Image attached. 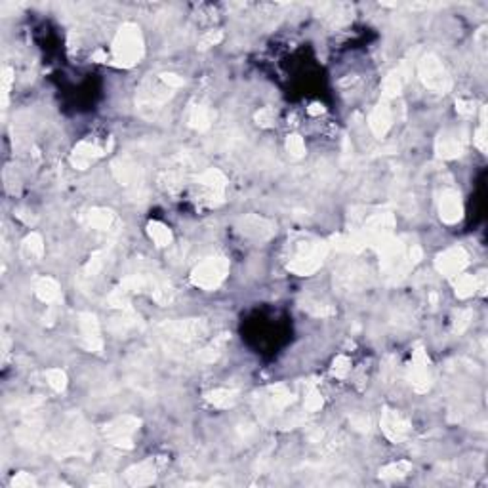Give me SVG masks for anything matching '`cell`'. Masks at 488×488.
Returning a JSON list of instances; mask_svg holds the SVG:
<instances>
[{
    "label": "cell",
    "instance_id": "6da1fadb",
    "mask_svg": "<svg viewBox=\"0 0 488 488\" xmlns=\"http://www.w3.org/2000/svg\"><path fill=\"white\" fill-rule=\"evenodd\" d=\"M380 254L381 277L387 284H399L421 259V246L408 236H387L374 246Z\"/></svg>",
    "mask_w": 488,
    "mask_h": 488
},
{
    "label": "cell",
    "instance_id": "7a4b0ae2",
    "mask_svg": "<svg viewBox=\"0 0 488 488\" xmlns=\"http://www.w3.org/2000/svg\"><path fill=\"white\" fill-rule=\"evenodd\" d=\"M328 248H330V244L326 241L302 238L292 246V254H290L286 269L290 273L299 274V277L313 274L324 263V259L328 256Z\"/></svg>",
    "mask_w": 488,
    "mask_h": 488
},
{
    "label": "cell",
    "instance_id": "3957f363",
    "mask_svg": "<svg viewBox=\"0 0 488 488\" xmlns=\"http://www.w3.org/2000/svg\"><path fill=\"white\" fill-rule=\"evenodd\" d=\"M143 58V37L134 23H124L113 40V61L119 67H134Z\"/></svg>",
    "mask_w": 488,
    "mask_h": 488
},
{
    "label": "cell",
    "instance_id": "277c9868",
    "mask_svg": "<svg viewBox=\"0 0 488 488\" xmlns=\"http://www.w3.org/2000/svg\"><path fill=\"white\" fill-rule=\"evenodd\" d=\"M172 96H174V90L168 84L162 82L159 75L155 78H147L136 94L137 111L147 119H155L164 109Z\"/></svg>",
    "mask_w": 488,
    "mask_h": 488
},
{
    "label": "cell",
    "instance_id": "5b68a950",
    "mask_svg": "<svg viewBox=\"0 0 488 488\" xmlns=\"http://www.w3.org/2000/svg\"><path fill=\"white\" fill-rule=\"evenodd\" d=\"M111 170H113L116 182L126 189L130 197L134 200H145V197H147L145 174L136 160L132 159L130 155H122V157L111 162Z\"/></svg>",
    "mask_w": 488,
    "mask_h": 488
},
{
    "label": "cell",
    "instance_id": "8992f818",
    "mask_svg": "<svg viewBox=\"0 0 488 488\" xmlns=\"http://www.w3.org/2000/svg\"><path fill=\"white\" fill-rule=\"evenodd\" d=\"M229 259L223 256H212L202 259L191 273V282L202 290L220 288L221 282L227 279Z\"/></svg>",
    "mask_w": 488,
    "mask_h": 488
},
{
    "label": "cell",
    "instance_id": "52a82bcc",
    "mask_svg": "<svg viewBox=\"0 0 488 488\" xmlns=\"http://www.w3.org/2000/svg\"><path fill=\"white\" fill-rule=\"evenodd\" d=\"M159 334L175 343H193L208 334V322L204 319H185V320H164L160 322Z\"/></svg>",
    "mask_w": 488,
    "mask_h": 488
},
{
    "label": "cell",
    "instance_id": "ba28073f",
    "mask_svg": "<svg viewBox=\"0 0 488 488\" xmlns=\"http://www.w3.org/2000/svg\"><path fill=\"white\" fill-rule=\"evenodd\" d=\"M418 75L427 90L435 92V94H448L452 90V78H450L448 71L433 53H427L418 61Z\"/></svg>",
    "mask_w": 488,
    "mask_h": 488
},
{
    "label": "cell",
    "instance_id": "9c48e42d",
    "mask_svg": "<svg viewBox=\"0 0 488 488\" xmlns=\"http://www.w3.org/2000/svg\"><path fill=\"white\" fill-rule=\"evenodd\" d=\"M227 177L218 168H208L197 177V200L206 206H220L225 200Z\"/></svg>",
    "mask_w": 488,
    "mask_h": 488
},
{
    "label": "cell",
    "instance_id": "30bf717a",
    "mask_svg": "<svg viewBox=\"0 0 488 488\" xmlns=\"http://www.w3.org/2000/svg\"><path fill=\"white\" fill-rule=\"evenodd\" d=\"M139 426H141L139 418L130 416V414H124V416H119V418H114L113 421L105 424V426H103V435H105V439L111 442L113 446L130 450L134 446V435L137 433Z\"/></svg>",
    "mask_w": 488,
    "mask_h": 488
},
{
    "label": "cell",
    "instance_id": "8fae6325",
    "mask_svg": "<svg viewBox=\"0 0 488 488\" xmlns=\"http://www.w3.org/2000/svg\"><path fill=\"white\" fill-rule=\"evenodd\" d=\"M334 284L342 292H360L370 284V271L357 261L343 263L334 273Z\"/></svg>",
    "mask_w": 488,
    "mask_h": 488
},
{
    "label": "cell",
    "instance_id": "7c38bea8",
    "mask_svg": "<svg viewBox=\"0 0 488 488\" xmlns=\"http://www.w3.org/2000/svg\"><path fill=\"white\" fill-rule=\"evenodd\" d=\"M408 381L416 393H427L431 389V368H429V357H427L424 345L418 343L412 351V363L408 368Z\"/></svg>",
    "mask_w": 488,
    "mask_h": 488
},
{
    "label": "cell",
    "instance_id": "4fadbf2b",
    "mask_svg": "<svg viewBox=\"0 0 488 488\" xmlns=\"http://www.w3.org/2000/svg\"><path fill=\"white\" fill-rule=\"evenodd\" d=\"M467 147V132L465 128H446L442 130L437 141H435V152L442 160H452L462 157Z\"/></svg>",
    "mask_w": 488,
    "mask_h": 488
},
{
    "label": "cell",
    "instance_id": "5bb4252c",
    "mask_svg": "<svg viewBox=\"0 0 488 488\" xmlns=\"http://www.w3.org/2000/svg\"><path fill=\"white\" fill-rule=\"evenodd\" d=\"M236 229L238 233L246 238H250L254 243H265L269 238H273L277 233V225L274 221L267 220L263 216L258 214H248L241 220L236 221Z\"/></svg>",
    "mask_w": 488,
    "mask_h": 488
},
{
    "label": "cell",
    "instance_id": "9a60e30c",
    "mask_svg": "<svg viewBox=\"0 0 488 488\" xmlns=\"http://www.w3.org/2000/svg\"><path fill=\"white\" fill-rule=\"evenodd\" d=\"M381 431L391 442H403L412 433L410 419L403 416L401 412L383 408L381 412Z\"/></svg>",
    "mask_w": 488,
    "mask_h": 488
},
{
    "label": "cell",
    "instance_id": "2e32d148",
    "mask_svg": "<svg viewBox=\"0 0 488 488\" xmlns=\"http://www.w3.org/2000/svg\"><path fill=\"white\" fill-rule=\"evenodd\" d=\"M78 328H80V343L90 353H101L103 351V338L99 320L94 313L84 311L78 315Z\"/></svg>",
    "mask_w": 488,
    "mask_h": 488
},
{
    "label": "cell",
    "instance_id": "e0dca14e",
    "mask_svg": "<svg viewBox=\"0 0 488 488\" xmlns=\"http://www.w3.org/2000/svg\"><path fill=\"white\" fill-rule=\"evenodd\" d=\"M467 265H469V254L465 252L464 246H452L448 250L439 254L435 259L437 271L441 274H446V277L462 274Z\"/></svg>",
    "mask_w": 488,
    "mask_h": 488
},
{
    "label": "cell",
    "instance_id": "ac0fdd59",
    "mask_svg": "<svg viewBox=\"0 0 488 488\" xmlns=\"http://www.w3.org/2000/svg\"><path fill=\"white\" fill-rule=\"evenodd\" d=\"M410 75V63H408V61H401V63L383 78V84H381V99H385V101L395 99L397 96L403 92V88L406 86V82H408Z\"/></svg>",
    "mask_w": 488,
    "mask_h": 488
},
{
    "label": "cell",
    "instance_id": "d6986e66",
    "mask_svg": "<svg viewBox=\"0 0 488 488\" xmlns=\"http://www.w3.org/2000/svg\"><path fill=\"white\" fill-rule=\"evenodd\" d=\"M439 214H441V220L448 225H454L462 220L464 206H462V198L456 189L448 187V189L442 191L441 197H439Z\"/></svg>",
    "mask_w": 488,
    "mask_h": 488
},
{
    "label": "cell",
    "instance_id": "ffe728a7",
    "mask_svg": "<svg viewBox=\"0 0 488 488\" xmlns=\"http://www.w3.org/2000/svg\"><path fill=\"white\" fill-rule=\"evenodd\" d=\"M393 119H395V111L393 107L389 105L385 99H381L378 107L374 109L370 119H368V124H370V130L374 132L376 137H385L387 132L393 126Z\"/></svg>",
    "mask_w": 488,
    "mask_h": 488
},
{
    "label": "cell",
    "instance_id": "44dd1931",
    "mask_svg": "<svg viewBox=\"0 0 488 488\" xmlns=\"http://www.w3.org/2000/svg\"><path fill=\"white\" fill-rule=\"evenodd\" d=\"M124 479L130 487H147L157 479V464L155 460H145L139 464L132 465L124 473Z\"/></svg>",
    "mask_w": 488,
    "mask_h": 488
},
{
    "label": "cell",
    "instance_id": "7402d4cb",
    "mask_svg": "<svg viewBox=\"0 0 488 488\" xmlns=\"http://www.w3.org/2000/svg\"><path fill=\"white\" fill-rule=\"evenodd\" d=\"M103 155V149L99 147L96 141L92 139H84L76 145L73 152H71V164L78 170H86L92 162H96Z\"/></svg>",
    "mask_w": 488,
    "mask_h": 488
},
{
    "label": "cell",
    "instance_id": "603a6c76",
    "mask_svg": "<svg viewBox=\"0 0 488 488\" xmlns=\"http://www.w3.org/2000/svg\"><path fill=\"white\" fill-rule=\"evenodd\" d=\"M121 311V317H119V319H113V322H111V332H113V334L128 336L132 334V332H139V330L143 328V320H141V317L137 315V311L132 305L124 307Z\"/></svg>",
    "mask_w": 488,
    "mask_h": 488
},
{
    "label": "cell",
    "instance_id": "cb8c5ba5",
    "mask_svg": "<svg viewBox=\"0 0 488 488\" xmlns=\"http://www.w3.org/2000/svg\"><path fill=\"white\" fill-rule=\"evenodd\" d=\"M82 221L92 229L98 231H113L119 225V218L114 216L113 210L109 208H90L88 212L82 216Z\"/></svg>",
    "mask_w": 488,
    "mask_h": 488
},
{
    "label": "cell",
    "instance_id": "d4e9b609",
    "mask_svg": "<svg viewBox=\"0 0 488 488\" xmlns=\"http://www.w3.org/2000/svg\"><path fill=\"white\" fill-rule=\"evenodd\" d=\"M265 401L269 410H284V408H288L290 404L294 403V393L290 391L288 385L277 383V385H271V387L267 389Z\"/></svg>",
    "mask_w": 488,
    "mask_h": 488
},
{
    "label": "cell",
    "instance_id": "484cf974",
    "mask_svg": "<svg viewBox=\"0 0 488 488\" xmlns=\"http://www.w3.org/2000/svg\"><path fill=\"white\" fill-rule=\"evenodd\" d=\"M35 294H37V297L42 304H55V302H60L61 297L60 282L52 279V277H40L35 282Z\"/></svg>",
    "mask_w": 488,
    "mask_h": 488
},
{
    "label": "cell",
    "instance_id": "4316f807",
    "mask_svg": "<svg viewBox=\"0 0 488 488\" xmlns=\"http://www.w3.org/2000/svg\"><path fill=\"white\" fill-rule=\"evenodd\" d=\"M206 401L212 404V406H216V408L225 410V408L235 406V403L238 401V391L229 387L214 389V391H210V393L206 395Z\"/></svg>",
    "mask_w": 488,
    "mask_h": 488
},
{
    "label": "cell",
    "instance_id": "83f0119b",
    "mask_svg": "<svg viewBox=\"0 0 488 488\" xmlns=\"http://www.w3.org/2000/svg\"><path fill=\"white\" fill-rule=\"evenodd\" d=\"M214 113L206 105H193L189 111V126L198 130V132H206L212 128Z\"/></svg>",
    "mask_w": 488,
    "mask_h": 488
},
{
    "label": "cell",
    "instance_id": "f1b7e54d",
    "mask_svg": "<svg viewBox=\"0 0 488 488\" xmlns=\"http://www.w3.org/2000/svg\"><path fill=\"white\" fill-rule=\"evenodd\" d=\"M21 254L23 258L29 259V261H37L44 256V241L38 233H31L25 236V241L21 244Z\"/></svg>",
    "mask_w": 488,
    "mask_h": 488
},
{
    "label": "cell",
    "instance_id": "f546056e",
    "mask_svg": "<svg viewBox=\"0 0 488 488\" xmlns=\"http://www.w3.org/2000/svg\"><path fill=\"white\" fill-rule=\"evenodd\" d=\"M454 290H456V296L462 297V299L471 297L479 290V277H475V274H458L456 282H454Z\"/></svg>",
    "mask_w": 488,
    "mask_h": 488
},
{
    "label": "cell",
    "instance_id": "4dcf8cb0",
    "mask_svg": "<svg viewBox=\"0 0 488 488\" xmlns=\"http://www.w3.org/2000/svg\"><path fill=\"white\" fill-rule=\"evenodd\" d=\"M147 233L151 236L152 243L157 244V246H160V248L172 244V231H170L164 223H160V221H149Z\"/></svg>",
    "mask_w": 488,
    "mask_h": 488
},
{
    "label": "cell",
    "instance_id": "1f68e13d",
    "mask_svg": "<svg viewBox=\"0 0 488 488\" xmlns=\"http://www.w3.org/2000/svg\"><path fill=\"white\" fill-rule=\"evenodd\" d=\"M107 256H109V252L103 248V250H98L92 254V258L86 261V265L82 267V277L84 279H94V277H98L99 273H101V269L105 267V259Z\"/></svg>",
    "mask_w": 488,
    "mask_h": 488
},
{
    "label": "cell",
    "instance_id": "d6a6232c",
    "mask_svg": "<svg viewBox=\"0 0 488 488\" xmlns=\"http://www.w3.org/2000/svg\"><path fill=\"white\" fill-rule=\"evenodd\" d=\"M412 471V464L406 462V460H401V462H393V464L385 465L380 469V477L383 480H395V479H403L406 477L408 473Z\"/></svg>",
    "mask_w": 488,
    "mask_h": 488
},
{
    "label": "cell",
    "instance_id": "836d02e7",
    "mask_svg": "<svg viewBox=\"0 0 488 488\" xmlns=\"http://www.w3.org/2000/svg\"><path fill=\"white\" fill-rule=\"evenodd\" d=\"M302 309L305 313H309L311 317H317V319H328V317L336 315L334 307H330L326 304H319V302H304Z\"/></svg>",
    "mask_w": 488,
    "mask_h": 488
},
{
    "label": "cell",
    "instance_id": "e575fe53",
    "mask_svg": "<svg viewBox=\"0 0 488 488\" xmlns=\"http://www.w3.org/2000/svg\"><path fill=\"white\" fill-rule=\"evenodd\" d=\"M46 380H48V385L53 389V391H65L67 387V374L63 372L61 368H50L46 370Z\"/></svg>",
    "mask_w": 488,
    "mask_h": 488
},
{
    "label": "cell",
    "instance_id": "d590c367",
    "mask_svg": "<svg viewBox=\"0 0 488 488\" xmlns=\"http://www.w3.org/2000/svg\"><path fill=\"white\" fill-rule=\"evenodd\" d=\"M322 395H320V391L315 385H311L309 387V391L305 393V410L307 412H319L320 408H322Z\"/></svg>",
    "mask_w": 488,
    "mask_h": 488
},
{
    "label": "cell",
    "instance_id": "8d00e7d4",
    "mask_svg": "<svg viewBox=\"0 0 488 488\" xmlns=\"http://www.w3.org/2000/svg\"><path fill=\"white\" fill-rule=\"evenodd\" d=\"M487 111L482 109V113H480V116H482V122H480V126L477 128V132H475V136H473V141H475V145H477V149H479L480 152H487L488 149V137H487Z\"/></svg>",
    "mask_w": 488,
    "mask_h": 488
},
{
    "label": "cell",
    "instance_id": "74e56055",
    "mask_svg": "<svg viewBox=\"0 0 488 488\" xmlns=\"http://www.w3.org/2000/svg\"><path fill=\"white\" fill-rule=\"evenodd\" d=\"M471 320H473L471 309H462V311H458L456 319H454V326H452L454 334H462V332H465L467 326L471 324Z\"/></svg>",
    "mask_w": 488,
    "mask_h": 488
},
{
    "label": "cell",
    "instance_id": "f35d334b",
    "mask_svg": "<svg viewBox=\"0 0 488 488\" xmlns=\"http://www.w3.org/2000/svg\"><path fill=\"white\" fill-rule=\"evenodd\" d=\"M351 372V360L345 355H340V357L334 358V363H332V376L334 378H340V380H343V378H347V374Z\"/></svg>",
    "mask_w": 488,
    "mask_h": 488
},
{
    "label": "cell",
    "instance_id": "ab89813d",
    "mask_svg": "<svg viewBox=\"0 0 488 488\" xmlns=\"http://www.w3.org/2000/svg\"><path fill=\"white\" fill-rule=\"evenodd\" d=\"M254 119H256V122H258L261 128H269L277 121V113H274L273 107H263V109H259L258 113L254 114Z\"/></svg>",
    "mask_w": 488,
    "mask_h": 488
},
{
    "label": "cell",
    "instance_id": "60d3db41",
    "mask_svg": "<svg viewBox=\"0 0 488 488\" xmlns=\"http://www.w3.org/2000/svg\"><path fill=\"white\" fill-rule=\"evenodd\" d=\"M286 151L294 157V159H302L305 155V143L299 136H288L286 139Z\"/></svg>",
    "mask_w": 488,
    "mask_h": 488
},
{
    "label": "cell",
    "instance_id": "b9f144b4",
    "mask_svg": "<svg viewBox=\"0 0 488 488\" xmlns=\"http://www.w3.org/2000/svg\"><path fill=\"white\" fill-rule=\"evenodd\" d=\"M14 82V69L4 67L2 69V107L6 109L8 105V96H10V88Z\"/></svg>",
    "mask_w": 488,
    "mask_h": 488
},
{
    "label": "cell",
    "instance_id": "7bdbcfd3",
    "mask_svg": "<svg viewBox=\"0 0 488 488\" xmlns=\"http://www.w3.org/2000/svg\"><path fill=\"white\" fill-rule=\"evenodd\" d=\"M221 40H223V33H221V31H208V33H204V35L200 37L198 48H200V50H206V48H210V46L220 44Z\"/></svg>",
    "mask_w": 488,
    "mask_h": 488
},
{
    "label": "cell",
    "instance_id": "ee69618b",
    "mask_svg": "<svg viewBox=\"0 0 488 488\" xmlns=\"http://www.w3.org/2000/svg\"><path fill=\"white\" fill-rule=\"evenodd\" d=\"M10 485L14 488H31L37 487V479L31 473H17V475H14V479H12Z\"/></svg>",
    "mask_w": 488,
    "mask_h": 488
},
{
    "label": "cell",
    "instance_id": "f6af8a7d",
    "mask_svg": "<svg viewBox=\"0 0 488 488\" xmlns=\"http://www.w3.org/2000/svg\"><path fill=\"white\" fill-rule=\"evenodd\" d=\"M160 78H162V82L168 84L172 90H177V88H182L183 84H185V80H183V76L175 75V73H160Z\"/></svg>",
    "mask_w": 488,
    "mask_h": 488
},
{
    "label": "cell",
    "instance_id": "bcb514c9",
    "mask_svg": "<svg viewBox=\"0 0 488 488\" xmlns=\"http://www.w3.org/2000/svg\"><path fill=\"white\" fill-rule=\"evenodd\" d=\"M456 111L458 114H462V116H471L473 113H475V107H473L471 101H465V99H458L456 101Z\"/></svg>",
    "mask_w": 488,
    "mask_h": 488
},
{
    "label": "cell",
    "instance_id": "7dc6e473",
    "mask_svg": "<svg viewBox=\"0 0 488 488\" xmlns=\"http://www.w3.org/2000/svg\"><path fill=\"white\" fill-rule=\"evenodd\" d=\"M351 424H353V427L358 429V431H368V427H370V419L366 418V416H355V418L351 419Z\"/></svg>",
    "mask_w": 488,
    "mask_h": 488
},
{
    "label": "cell",
    "instance_id": "c3c4849f",
    "mask_svg": "<svg viewBox=\"0 0 488 488\" xmlns=\"http://www.w3.org/2000/svg\"><path fill=\"white\" fill-rule=\"evenodd\" d=\"M307 111H309L311 114H320L322 113V105H319V103H313V105L309 107Z\"/></svg>",
    "mask_w": 488,
    "mask_h": 488
},
{
    "label": "cell",
    "instance_id": "681fc988",
    "mask_svg": "<svg viewBox=\"0 0 488 488\" xmlns=\"http://www.w3.org/2000/svg\"><path fill=\"white\" fill-rule=\"evenodd\" d=\"M94 60H96V61H107V53L103 52V50H99V52L94 53Z\"/></svg>",
    "mask_w": 488,
    "mask_h": 488
}]
</instances>
